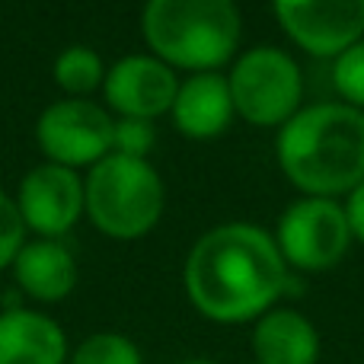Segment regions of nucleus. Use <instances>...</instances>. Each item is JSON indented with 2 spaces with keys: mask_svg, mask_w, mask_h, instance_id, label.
Here are the masks:
<instances>
[{
  "mask_svg": "<svg viewBox=\"0 0 364 364\" xmlns=\"http://www.w3.org/2000/svg\"><path fill=\"white\" fill-rule=\"evenodd\" d=\"M16 284L42 304H58L77 288V259L58 240H36L13 259Z\"/></svg>",
  "mask_w": 364,
  "mask_h": 364,
  "instance_id": "4468645a",
  "label": "nucleus"
},
{
  "mask_svg": "<svg viewBox=\"0 0 364 364\" xmlns=\"http://www.w3.org/2000/svg\"><path fill=\"white\" fill-rule=\"evenodd\" d=\"M173 122L188 138H214L230 125L233 96L227 77L218 70H201L179 83L173 100Z\"/></svg>",
  "mask_w": 364,
  "mask_h": 364,
  "instance_id": "f8f14e48",
  "label": "nucleus"
},
{
  "mask_svg": "<svg viewBox=\"0 0 364 364\" xmlns=\"http://www.w3.org/2000/svg\"><path fill=\"white\" fill-rule=\"evenodd\" d=\"M233 112H240L250 125H284L291 115H297L304 96L301 68L291 55L272 45L250 48L237 58L230 77Z\"/></svg>",
  "mask_w": 364,
  "mask_h": 364,
  "instance_id": "39448f33",
  "label": "nucleus"
},
{
  "mask_svg": "<svg viewBox=\"0 0 364 364\" xmlns=\"http://www.w3.org/2000/svg\"><path fill=\"white\" fill-rule=\"evenodd\" d=\"M141 26L154 58L195 74L227 64L240 42L233 0H147Z\"/></svg>",
  "mask_w": 364,
  "mask_h": 364,
  "instance_id": "7ed1b4c3",
  "label": "nucleus"
},
{
  "mask_svg": "<svg viewBox=\"0 0 364 364\" xmlns=\"http://www.w3.org/2000/svg\"><path fill=\"white\" fill-rule=\"evenodd\" d=\"M333 80H336V90L348 100V106L364 112V38L336 58Z\"/></svg>",
  "mask_w": 364,
  "mask_h": 364,
  "instance_id": "f3484780",
  "label": "nucleus"
},
{
  "mask_svg": "<svg viewBox=\"0 0 364 364\" xmlns=\"http://www.w3.org/2000/svg\"><path fill=\"white\" fill-rule=\"evenodd\" d=\"M186 294L214 323H250L275 307L288 288L278 243L252 224H220L186 259Z\"/></svg>",
  "mask_w": 364,
  "mask_h": 364,
  "instance_id": "f257e3e1",
  "label": "nucleus"
},
{
  "mask_svg": "<svg viewBox=\"0 0 364 364\" xmlns=\"http://www.w3.org/2000/svg\"><path fill=\"white\" fill-rule=\"evenodd\" d=\"M154 141H157V132L147 119H119L112 128V154H122V157L147 160Z\"/></svg>",
  "mask_w": 364,
  "mask_h": 364,
  "instance_id": "a211bd4d",
  "label": "nucleus"
},
{
  "mask_svg": "<svg viewBox=\"0 0 364 364\" xmlns=\"http://www.w3.org/2000/svg\"><path fill=\"white\" fill-rule=\"evenodd\" d=\"M256 364H316L320 333L304 314L291 307H272L252 326Z\"/></svg>",
  "mask_w": 364,
  "mask_h": 364,
  "instance_id": "ddd939ff",
  "label": "nucleus"
},
{
  "mask_svg": "<svg viewBox=\"0 0 364 364\" xmlns=\"http://www.w3.org/2000/svg\"><path fill=\"white\" fill-rule=\"evenodd\" d=\"M106 102L119 109L122 119H157L170 112L179 80L170 64L151 55H128L106 70Z\"/></svg>",
  "mask_w": 364,
  "mask_h": 364,
  "instance_id": "9d476101",
  "label": "nucleus"
},
{
  "mask_svg": "<svg viewBox=\"0 0 364 364\" xmlns=\"http://www.w3.org/2000/svg\"><path fill=\"white\" fill-rule=\"evenodd\" d=\"M70 348L61 323L29 307L0 314V364H68Z\"/></svg>",
  "mask_w": 364,
  "mask_h": 364,
  "instance_id": "9b49d317",
  "label": "nucleus"
},
{
  "mask_svg": "<svg viewBox=\"0 0 364 364\" xmlns=\"http://www.w3.org/2000/svg\"><path fill=\"white\" fill-rule=\"evenodd\" d=\"M83 195L93 224L115 240L144 237L164 214V179L157 170L122 154H109L90 170Z\"/></svg>",
  "mask_w": 364,
  "mask_h": 364,
  "instance_id": "20e7f679",
  "label": "nucleus"
},
{
  "mask_svg": "<svg viewBox=\"0 0 364 364\" xmlns=\"http://www.w3.org/2000/svg\"><path fill=\"white\" fill-rule=\"evenodd\" d=\"M23 246H26V224L16 208V198L0 192V269L13 265V259L19 256Z\"/></svg>",
  "mask_w": 364,
  "mask_h": 364,
  "instance_id": "6ab92c4d",
  "label": "nucleus"
},
{
  "mask_svg": "<svg viewBox=\"0 0 364 364\" xmlns=\"http://www.w3.org/2000/svg\"><path fill=\"white\" fill-rule=\"evenodd\" d=\"M284 176L314 198L352 192L364 182V112L348 102H316L278 132Z\"/></svg>",
  "mask_w": 364,
  "mask_h": 364,
  "instance_id": "f03ea898",
  "label": "nucleus"
},
{
  "mask_svg": "<svg viewBox=\"0 0 364 364\" xmlns=\"http://www.w3.org/2000/svg\"><path fill=\"white\" fill-rule=\"evenodd\" d=\"M68 364H144V355L122 333H93L70 352Z\"/></svg>",
  "mask_w": 364,
  "mask_h": 364,
  "instance_id": "dca6fc26",
  "label": "nucleus"
},
{
  "mask_svg": "<svg viewBox=\"0 0 364 364\" xmlns=\"http://www.w3.org/2000/svg\"><path fill=\"white\" fill-rule=\"evenodd\" d=\"M278 250L284 262L304 272H323L346 256L352 243L346 208L333 198H301L278 218Z\"/></svg>",
  "mask_w": 364,
  "mask_h": 364,
  "instance_id": "423d86ee",
  "label": "nucleus"
},
{
  "mask_svg": "<svg viewBox=\"0 0 364 364\" xmlns=\"http://www.w3.org/2000/svg\"><path fill=\"white\" fill-rule=\"evenodd\" d=\"M176 364H218V361H208V358H188V361H176Z\"/></svg>",
  "mask_w": 364,
  "mask_h": 364,
  "instance_id": "412c9836",
  "label": "nucleus"
},
{
  "mask_svg": "<svg viewBox=\"0 0 364 364\" xmlns=\"http://www.w3.org/2000/svg\"><path fill=\"white\" fill-rule=\"evenodd\" d=\"M278 26L316 58H339L364 38V0H272Z\"/></svg>",
  "mask_w": 364,
  "mask_h": 364,
  "instance_id": "6e6552de",
  "label": "nucleus"
},
{
  "mask_svg": "<svg viewBox=\"0 0 364 364\" xmlns=\"http://www.w3.org/2000/svg\"><path fill=\"white\" fill-rule=\"evenodd\" d=\"M16 208L26 227L42 233L45 240H58L77 224L80 211L87 208L83 182L68 166L42 164L19 182Z\"/></svg>",
  "mask_w": 364,
  "mask_h": 364,
  "instance_id": "1a4fd4ad",
  "label": "nucleus"
},
{
  "mask_svg": "<svg viewBox=\"0 0 364 364\" xmlns=\"http://www.w3.org/2000/svg\"><path fill=\"white\" fill-rule=\"evenodd\" d=\"M346 218H348V230H352V237H358L364 243V182L348 192Z\"/></svg>",
  "mask_w": 364,
  "mask_h": 364,
  "instance_id": "aec40b11",
  "label": "nucleus"
},
{
  "mask_svg": "<svg viewBox=\"0 0 364 364\" xmlns=\"http://www.w3.org/2000/svg\"><path fill=\"white\" fill-rule=\"evenodd\" d=\"M115 119L102 106L90 100H61L51 102L36 125V138L48 164L58 166H87L100 164L112 154Z\"/></svg>",
  "mask_w": 364,
  "mask_h": 364,
  "instance_id": "0eeeda50",
  "label": "nucleus"
},
{
  "mask_svg": "<svg viewBox=\"0 0 364 364\" xmlns=\"http://www.w3.org/2000/svg\"><path fill=\"white\" fill-rule=\"evenodd\" d=\"M55 80L64 93H70L74 100H83V96L93 93L106 80L102 58L93 48H87V45H68L55 58Z\"/></svg>",
  "mask_w": 364,
  "mask_h": 364,
  "instance_id": "2eb2a0df",
  "label": "nucleus"
}]
</instances>
